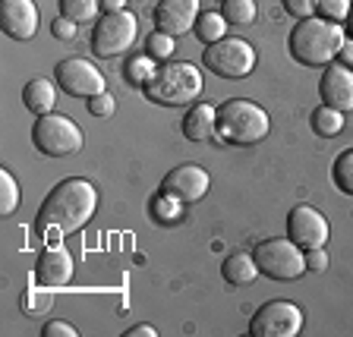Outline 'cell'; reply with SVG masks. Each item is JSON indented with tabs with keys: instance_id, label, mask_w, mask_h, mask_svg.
<instances>
[{
	"instance_id": "obj_1",
	"label": "cell",
	"mask_w": 353,
	"mask_h": 337,
	"mask_svg": "<svg viewBox=\"0 0 353 337\" xmlns=\"http://www.w3.org/2000/svg\"><path fill=\"white\" fill-rule=\"evenodd\" d=\"M98 208V190L82 176H66L44 196L35 214L38 234H73L85 227Z\"/></svg>"
},
{
	"instance_id": "obj_2",
	"label": "cell",
	"mask_w": 353,
	"mask_h": 337,
	"mask_svg": "<svg viewBox=\"0 0 353 337\" xmlns=\"http://www.w3.org/2000/svg\"><path fill=\"white\" fill-rule=\"evenodd\" d=\"M344 25L341 22L322 19V16H309V19H296L290 29L287 48L294 54L296 63L303 66H328L331 60L344 48Z\"/></svg>"
},
{
	"instance_id": "obj_3",
	"label": "cell",
	"mask_w": 353,
	"mask_h": 337,
	"mask_svg": "<svg viewBox=\"0 0 353 337\" xmlns=\"http://www.w3.org/2000/svg\"><path fill=\"white\" fill-rule=\"evenodd\" d=\"M145 98L154 104H164V108H180V104H190L199 98L202 92V73L199 66L186 63V60H164L154 76L145 82Z\"/></svg>"
},
{
	"instance_id": "obj_4",
	"label": "cell",
	"mask_w": 353,
	"mask_h": 337,
	"mask_svg": "<svg viewBox=\"0 0 353 337\" xmlns=\"http://www.w3.org/2000/svg\"><path fill=\"white\" fill-rule=\"evenodd\" d=\"M272 120L250 98H228L218 108V139L228 145H256L268 136Z\"/></svg>"
},
{
	"instance_id": "obj_5",
	"label": "cell",
	"mask_w": 353,
	"mask_h": 337,
	"mask_svg": "<svg viewBox=\"0 0 353 337\" xmlns=\"http://www.w3.org/2000/svg\"><path fill=\"white\" fill-rule=\"evenodd\" d=\"M256 265L272 280H296L306 272V252L290 236H272L256 246Z\"/></svg>"
},
{
	"instance_id": "obj_6",
	"label": "cell",
	"mask_w": 353,
	"mask_h": 337,
	"mask_svg": "<svg viewBox=\"0 0 353 337\" xmlns=\"http://www.w3.org/2000/svg\"><path fill=\"white\" fill-rule=\"evenodd\" d=\"M32 142L48 158H66L82 148V130L63 114H41L32 126Z\"/></svg>"
},
{
	"instance_id": "obj_7",
	"label": "cell",
	"mask_w": 353,
	"mask_h": 337,
	"mask_svg": "<svg viewBox=\"0 0 353 337\" xmlns=\"http://www.w3.org/2000/svg\"><path fill=\"white\" fill-rule=\"evenodd\" d=\"M205 70L221 79H246L256 70V51L243 38H221L202 51Z\"/></svg>"
},
{
	"instance_id": "obj_8",
	"label": "cell",
	"mask_w": 353,
	"mask_h": 337,
	"mask_svg": "<svg viewBox=\"0 0 353 337\" xmlns=\"http://www.w3.org/2000/svg\"><path fill=\"white\" fill-rule=\"evenodd\" d=\"M136 35H139V22H136V16L130 10L104 13L101 22L92 29V51L98 57H117V54L130 51Z\"/></svg>"
},
{
	"instance_id": "obj_9",
	"label": "cell",
	"mask_w": 353,
	"mask_h": 337,
	"mask_svg": "<svg viewBox=\"0 0 353 337\" xmlns=\"http://www.w3.org/2000/svg\"><path fill=\"white\" fill-rule=\"evenodd\" d=\"M303 331V309L290 300H268L250 318L252 337H296Z\"/></svg>"
},
{
	"instance_id": "obj_10",
	"label": "cell",
	"mask_w": 353,
	"mask_h": 337,
	"mask_svg": "<svg viewBox=\"0 0 353 337\" xmlns=\"http://www.w3.org/2000/svg\"><path fill=\"white\" fill-rule=\"evenodd\" d=\"M54 79H57V85L63 88L66 95H73V98H92V95L108 92L104 88V76L82 57L60 60L57 70H54Z\"/></svg>"
},
{
	"instance_id": "obj_11",
	"label": "cell",
	"mask_w": 353,
	"mask_h": 337,
	"mask_svg": "<svg viewBox=\"0 0 353 337\" xmlns=\"http://www.w3.org/2000/svg\"><path fill=\"white\" fill-rule=\"evenodd\" d=\"M328 221L319 208L312 205H294L287 214V236L300 246V249H319L328 243Z\"/></svg>"
},
{
	"instance_id": "obj_12",
	"label": "cell",
	"mask_w": 353,
	"mask_h": 337,
	"mask_svg": "<svg viewBox=\"0 0 353 337\" xmlns=\"http://www.w3.org/2000/svg\"><path fill=\"white\" fill-rule=\"evenodd\" d=\"M208 186H212V176H208L205 167H199V164H180V167H174L161 180V192L176 198L180 205H190V202L205 198Z\"/></svg>"
},
{
	"instance_id": "obj_13",
	"label": "cell",
	"mask_w": 353,
	"mask_h": 337,
	"mask_svg": "<svg viewBox=\"0 0 353 337\" xmlns=\"http://www.w3.org/2000/svg\"><path fill=\"white\" fill-rule=\"evenodd\" d=\"M0 29L13 41H32L38 32L35 0H3L0 3Z\"/></svg>"
},
{
	"instance_id": "obj_14",
	"label": "cell",
	"mask_w": 353,
	"mask_h": 337,
	"mask_svg": "<svg viewBox=\"0 0 353 337\" xmlns=\"http://www.w3.org/2000/svg\"><path fill=\"white\" fill-rule=\"evenodd\" d=\"M199 0H161L154 7V29L164 35H186L190 29H196L199 19Z\"/></svg>"
},
{
	"instance_id": "obj_15",
	"label": "cell",
	"mask_w": 353,
	"mask_h": 337,
	"mask_svg": "<svg viewBox=\"0 0 353 337\" xmlns=\"http://www.w3.org/2000/svg\"><path fill=\"white\" fill-rule=\"evenodd\" d=\"M319 95L328 108L341 110H353V70L344 63H328V70L322 73V82H319Z\"/></svg>"
},
{
	"instance_id": "obj_16",
	"label": "cell",
	"mask_w": 353,
	"mask_h": 337,
	"mask_svg": "<svg viewBox=\"0 0 353 337\" xmlns=\"http://www.w3.org/2000/svg\"><path fill=\"white\" fill-rule=\"evenodd\" d=\"M73 256L60 246H48L35 262V280L41 287H63L73 278Z\"/></svg>"
},
{
	"instance_id": "obj_17",
	"label": "cell",
	"mask_w": 353,
	"mask_h": 337,
	"mask_svg": "<svg viewBox=\"0 0 353 337\" xmlns=\"http://www.w3.org/2000/svg\"><path fill=\"white\" fill-rule=\"evenodd\" d=\"M183 136L190 142H205L218 136V108H212L208 101L192 104L183 117Z\"/></svg>"
},
{
	"instance_id": "obj_18",
	"label": "cell",
	"mask_w": 353,
	"mask_h": 337,
	"mask_svg": "<svg viewBox=\"0 0 353 337\" xmlns=\"http://www.w3.org/2000/svg\"><path fill=\"white\" fill-rule=\"evenodd\" d=\"M22 104L32 110V114H51L54 104H57V85H54L51 79H44V76H38V79L26 82V88H22Z\"/></svg>"
},
{
	"instance_id": "obj_19",
	"label": "cell",
	"mask_w": 353,
	"mask_h": 337,
	"mask_svg": "<svg viewBox=\"0 0 353 337\" xmlns=\"http://www.w3.org/2000/svg\"><path fill=\"white\" fill-rule=\"evenodd\" d=\"M221 274L228 280L230 287H246L259 278V265H256V256L250 252H230L221 265Z\"/></svg>"
},
{
	"instance_id": "obj_20",
	"label": "cell",
	"mask_w": 353,
	"mask_h": 337,
	"mask_svg": "<svg viewBox=\"0 0 353 337\" xmlns=\"http://www.w3.org/2000/svg\"><path fill=\"white\" fill-rule=\"evenodd\" d=\"M228 25L230 22L224 19V13H199V19H196V38L202 44H214V41H221V38H228Z\"/></svg>"
},
{
	"instance_id": "obj_21",
	"label": "cell",
	"mask_w": 353,
	"mask_h": 337,
	"mask_svg": "<svg viewBox=\"0 0 353 337\" xmlns=\"http://www.w3.org/2000/svg\"><path fill=\"white\" fill-rule=\"evenodd\" d=\"M154 57H148V54H132L130 60L123 63V79L126 85H136V88H145V82L154 76Z\"/></svg>"
},
{
	"instance_id": "obj_22",
	"label": "cell",
	"mask_w": 353,
	"mask_h": 337,
	"mask_svg": "<svg viewBox=\"0 0 353 337\" xmlns=\"http://www.w3.org/2000/svg\"><path fill=\"white\" fill-rule=\"evenodd\" d=\"M312 130H316V136H325V139H331V136H341L344 132V114L334 108H328V104H322V108L312 110Z\"/></svg>"
},
{
	"instance_id": "obj_23",
	"label": "cell",
	"mask_w": 353,
	"mask_h": 337,
	"mask_svg": "<svg viewBox=\"0 0 353 337\" xmlns=\"http://www.w3.org/2000/svg\"><path fill=\"white\" fill-rule=\"evenodd\" d=\"M331 180L344 196H353V148H344V152L334 158L331 164Z\"/></svg>"
},
{
	"instance_id": "obj_24",
	"label": "cell",
	"mask_w": 353,
	"mask_h": 337,
	"mask_svg": "<svg viewBox=\"0 0 353 337\" xmlns=\"http://www.w3.org/2000/svg\"><path fill=\"white\" fill-rule=\"evenodd\" d=\"M221 13L230 25H252L256 22V0H221Z\"/></svg>"
},
{
	"instance_id": "obj_25",
	"label": "cell",
	"mask_w": 353,
	"mask_h": 337,
	"mask_svg": "<svg viewBox=\"0 0 353 337\" xmlns=\"http://www.w3.org/2000/svg\"><path fill=\"white\" fill-rule=\"evenodd\" d=\"M60 3V16H66V19L73 22H92L95 19V13L101 10V0H57Z\"/></svg>"
},
{
	"instance_id": "obj_26",
	"label": "cell",
	"mask_w": 353,
	"mask_h": 337,
	"mask_svg": "<svg viewBox=\"0 0 353 337\" xmlns=\"http://www.w3.org/2000/svg\"><path fill=\"white\" fill-rule=\"evenodd\" d=\"M19 208V183L10 170H0V214H13Z\"/></svg>"
},
{
	"instance_id": "obj_27",
	"label": "cell",
	"mask_w": 353,
	"mask_h": 337,
	"mask_svg": "<svg viewBox=\"0 0 353 337\" xmlns=\"http://www.w3.org/2000/svg\"><path fill=\"white\" fill-rule=\"evenodd\" d=\"M152 214L161 221V224H170V221H176L180 214H183V205H180L176 198L158 192V198H152Z\"/></svg>"
},
{
	"instance_id": "obj_28",
	"label": "cell",
	"mask_w": 353,
	"mask_h": 337,
	"mask_svg": "<svg viewBox=\"0 0 353 337\" xmlns=\"http://www.w3.org/2000/svg\"><path fill=\"white\" fill-rule=\"evenodd\" d=\"M145 54L154 60H170V54H174V35H164V32L154 29L145 41Z\"/></svg>"
},
{
	"instance_id": "obj_29",
	"label": "cell",
	"mask_w": 353,
	"mask_h": 337,
	"mask_svg": "<svg viewBox=\"0 0 353 337\" xmlns=\"http://www.w3.org/2000/svg\"><path fill=\"white\" fill-rule=\"evenodd\" d=\"M350 7L353 0H316V13L331 22H344L350 16Z\"/></svg>"
},
{
	"instance_id": "obj_30",
	"label": "cell",
	"mask_w": 353,
	"mask_h": 337,
	"mask_svg": "<svg viewBox=\"0 0 353 337\" xmlns=\"http://www.w3.org/2000/svg\"><path fill=\"white\" fill-rule=\"evenodd\" d=\"M114 108H117V101H114V95H110V92H101V95L88 98V114H92V117H110V114H114Z\"/></svg>"
},
{
	"instance_id": "obj_31",
	"label": "cell",
	"mask_w": 353,
	"mask_h": 337,
	"mask_svg": "<svg viewBox=\"0 0 353 337\" xmlns=\"http://www.w3.org/2000/svg\"><path fill=\"white\" fill-rule=\"evenodd\" d=\"M76 32H79V22L66 19V16H57V19L51 22V35L60 38V41H73Z\"/></svg>"
},
{
	"instance_id": "obj_32",
	"label": "cell",
	"mask_w": 353,
	"mask_h": 337,
	"mask_svg": "<svg viewBox=\"0 0 353 337\" xmlns=\"http://www.w3.org/2000/svg\"><path fill=\"white\" fill-rule=\"evenodd\" d=\"M284 10L296 19H309L316 13V0H284Z\"/></svg>"
},
{
	"instance_id": "obj_33",
	"label": "cell",
	"mask_w": 353,
	"mask_h": 337,
	"mask_svg": "<svg viewBox=\"0 0 353 337\" xmlns=\"http://www.w3.org/2000/svg\"><path fill=\"white\" fill-rule=\"evenodd\" d=\"M41 337H79V331L70 322H57V318H54V322H48L41 328Z\"/></svg>"
},
{
	"instance_id": "obj_34",
	"label": "cell",
	"mask_w": 353,
	"mask_h": 337,
	"mask_svg": "<svg viewBox=\"0 0 353 337\" xmlns=\"http://www.w3.org/2000/svg\"><path fill=\"white\" fill-rule=\"evenodd\" d=\"M328 268V252H325V246H319V249H306V272H325Z\"/></svg>"
},
{
	"instance_id": "obj_35",
	"label": "cell",
	"mask_w": 353,
	"mask_h": 337,
	"mask_svg": "<svg viewBox=\"0 0 353 337\" xmlns=\"http://www.w3.org/2000/svg\"><path fill=\"white\" fill-rule=\"evenodd\" d=\"M154 334H158V331H154L152 325H136V328H130L123 337H154Z\"/></svg>"
},
{
	"instance_id": "obj_36",
	"label": "cell",
	"mask_w": 353,
	"mask_h": 337,
	"mask_svg": "<svg viewBox=\"0 0 353 337\" xmlns=\"http://www.w3.org/2000/svg\"><path fill=\"white\" fill-rule=\"evenodd\" d=\"M101 10L104 13H120V10H126V0H101Z\"/></svg>"
},
{
	"instance_id": "obj_37",
	"label": "cell",
	"mask_w": 353,
	"mask_h": 337,
	"mask_svg": "<svg viewBox=\"0 0 353 337\" xmlns=\"http://www.w3.org/2000/svg\"><path fill=\"white\" fill-rule=\"evenodd\" d=\"M338 57L344 60V66H353V38H350V41H344V48H341Z\"/></svg>"
},
{
	"instance_id": "obj_38",
	"label": "cell",
	"mask_w": 353,
	"mask_h": 337,
	"mask_svg": "<svg viewBox=\"0 0 353 337\" xmlns=\"http://www.w3.org/2000/svg\"><path fill=\"white\" fill-rule=\"evenodd\" d=\"M347 29H350V38H353V7H350V16H347Z\"/></svg>"
}]
</instances>
